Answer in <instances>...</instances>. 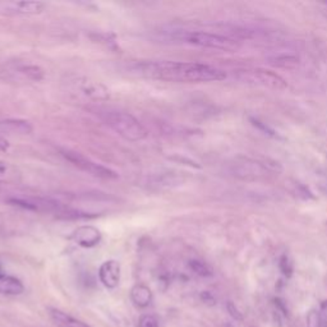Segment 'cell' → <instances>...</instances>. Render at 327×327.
<instances>
[{"instance_id":"30bf717a","label":"cell","mask_w":327,"mask_h":327,"mask_svg":"<svg viewBox=\"0 0 327 327\" xmlns=\"http://www.w3.org/2000/svg\"><path fill=\"white\" fill-rule=\"evenodd\" d=\"M131 299L138 308H146L152 302V292L149 286L143 284L134 285L131 290Z\"/></svg>"},{"instance_id":"cb8c5ba5","label":"cell","mask_w":327,"mask_h":327,"mask_svg":"<svg viewBox=\"0 0 327 327\" xmlns=\"http://www.w3.org/2000/svg\"><path fill=\"white\" fill-rule=\"evenodd\" d=\"M201 298H202V301L205 302L206 304H210V306L216 304V299H215V297L210 292H203L202 294H201Z\"/></svg>"},{"instance_id":"2e32d148","label":"cell","mask_w":327,"mask_h":327,"mask_svg":"<svg viewBox=\"0 0 327 327\" xmlns=\"http://www.w3.org/2000/svg\"><path fill=\"white\" fill-rule=\"evenodd\" d=\"M249 122H250V124L254 127V128H257L258 131H261L262 133L266 134V136H268V137L275 138V140H283V137H281V136H280V134L277 133V132L275 131L272 127H270V125L266 124L265 122L259 120L258 118H254V116H249Z\"/></svg>"},{"instance_id":"277c9868","label":"cell","mask_w":327,"mask_h":327,"mask_svg":"<svg viewBox=\"0 0 327 327\" xmlns=\"http://www.w3.org/2000/svg\"><path fill=\"white\" fill-rule=\"evenodd\" d=\"M235 77L243 83L267 87L271 89H285L288 82L275 72L262 68H245L235 71Z\"/></svg>"},{"instance_id":"9c48e42d","label":"cell","mask_w":327,"mask_h":327,"mask_svg":"<svg viewBox=\"0 0 327 327\" xmlns=\"http://www.w3.org/2000/svg\"><path fill=\"white\" fill-rule=\"evenodd\" d=\"M73 241L81 247L92 248L101 241V233L93 226H82L73 233Z\"/></svg>"},{"instance_id":"5b68a950","label":"cell","mask_w":327,"mask_h":327,"mask_svg":"<svg viewBox=\"0 0 327 327\" xmlns=\"http://www.w3.org/2000/svg\"><path fill=\"white\" fill-rule=\"evenodd\" d=\"M271 171L275 170L268 164L248 158L237 159L229 166L230 175L241 180H259L267 178Z\"/></svg>"},{"instance_id":"7c38bea8","label":"cell","mask_w":327,"mask_h":327,"mask_svg":"<svg viewBox=\"0 0 327 327\" xmlns=\"http://www.w3.org/2000/svg\"><path fill=\"white\" fill-rule=\"evenodd\" d=\"M50 317L58 327H92L59 310H50Z\"/></svg>"},{"instance_id":"8992f818","label":"cell","mask_w":327,"mask_h":327,"mask_svg":"<svg viewBox=\"0 0 327 327\" xmlns=\"http://www.w3.org/2000/svg\"><path fill=\"white\" fill-rule=\"evenodd\" d=\"M60 155L66 159L67 161H69L71 164H73L76 167L81 169L82 171L88 172L91 175L97 176V178L102 179H115L118 178V174H116L114 170L109 169V167L104 166V165H100V164L95 163V161L89 160L86 156L81 155L78 152L72 151V150L67 149H60L59 150Z\"/></svg>"},{"instance_id":"44dd1931","label":"cell","mask_w":327,"mask_h":327,"mask_svg":"<svg viewBox=\"0 0 327 327\" xmlns=\"http://www.w3.org/2000/svg\"><path fill=\"white\" fill-rule=\"evenodd\" d=\"M21 71L23 72L24 75L28 76V77H30L31 80L40 81L42 77H44V72H42L41 69L39 68V67L27 66V67H23V68H22Z\"/></svg>"},{"instance_id":"3957f363","label":"cell","mask_w":327,"mask_h":327,"mask_svg":"<svg viewBox=\"0 0 327 327\" xmlns=\"http://www.w3.org/2000/svg\"><path fill=\"white\" fill-rule=\"evenodd\" d=\"M171 39L184 44L215 49V50L234 51L239 48L238 41L235 39L217 33L205 32V31H175L171 33Z\"/></svg>"},{"instance_id":"484cf974","label":"cell","mask_w":327,"mask_h":327,"mask_svg":"<svg viewBox=\"0 0 327 327\" xmlns=\"http://www.w3.org/2000/svg\"><path fill=\"white\" fill-rule=\"evenodd\" d=\"M9 149V143L5 138L0 136V151H6Z\"/></svg>"},{"instance_id":"4fadbf2b","label":"cell","mask_w":327,"mask_h":327,"mask_svg":"<svg viewBox=\"0 0 327 327\" xmlns=\"http://www.w3.org/2000/svg\"><path fill=\"white\" fill-rule=\"evenodd\" d=\"M0 129L10 133L30 134L32 132V125L27 120L22 119H6L0 122Z\"/></svg>"},{"instance_id":"603a6c76","label":"cell","mask_w":327,"mask_h":327,"mask_svg":"<svg viewBox=\"0 0 327 327\" xmlns=\"http://www.w3.org/2000/svg\"><path fill=\"white\" fill-rule=\"evenodd\" d=\"M226 311L229 312V315L232 316L235 321H243V315H242V312H239V310L233 302L229 301L226 303Z\"/></svg>"},{"instance_id":"52a82bcc","label":"cell","mask_w":327,"mask_h":327,"mask_svg":"<svg viewBox=\"0 0 327 327\" xmlns=\"http://www.w3.org/2000/svg\"><path fill=\"white\" fill-rule=\"evenodd\" d=\"M8 202L17 207L26 208L30 211L36 212H50L57 216L64 205L55 199L48 197H17V198H9Z\"/></svg>"},{"instance_id":"6da1fadb","label":"cell","mask_w":327,"mask_h":327,"mask_svg":"<svg viewBox=\"0 0 327 327\" xmlns=\"http://www.w3.org/2000/svg\"><path fill=\"white\" fill-rule=\"evenodd\" d=\"M133 72L147 78L172 82H214L224 81L226 73L223 69L203 63L194 62H171V60H156L142 62L133 66Z\"/></svg>"},{"instance_id":"8fae6325","label":"cell","mask_w":327,"mask_h":327,"mask_svg":"<svg viewBox=\"0 0 327 327\" xmlns=\"http://www.w3.org/2000/svg\"><path fill=\"white\" fill-rule=\"evenodd\" d=\"M24 290L23 284L17 277L9 275H0V294L19 295Z\"/></svg>"},{"instance_id":"ba28073f","label":"cell","mask_w":327,"mask_h":327,"mask_svg":"<svg viewBox=\"0 0 327 327\" xmlns=\"http://www.w3.org/2000/svg\"><path fill=\"white\" fill-rule=\"evenodd\" d=\"M98 277L102 285L107 289H115L120 281V265L119 262L110 259L104 262L98 270Z\"/></svg>"},{"instance_id":"ffe728a7","label":"cell","mask_w":327,"mask_h":327,"mask_svg":"<svg viewBox=\"0 0 327 327\" xmlns=\"http://www.w3.org/2000/svg\"><path fill=\"white\" fill-rule=\"evenodd\" d=\"M279 266H280V271H281L285 276L288 277L292 276L294 267H293V261L290 259V257H289L288 254H283V256H281L279 262Z\"/></svg>"},{"instance_id":"4316f807","label":"cell","mask_w":327,"mask_h":327,"mask_svg":"<svg viewBox=\"0 0 327 327\" xmlns=\"http://www.w3.org/2000/svg\"><path fill=\"white\" fill-rule=\"evenodd\" d=\"M249 327H256V326H249Z\"/></svg>"},{"instance_id":"d6986e66","label":"cell","mask_w":327,"mask_h":327,"mask_svg":"<svg viewBox=\"0 0 327 327\" xmlns=\"http://www.w3.org/2000/svg\"><path fill=\"white\" fill-rule=\"evenodd\" d=\"M324 320H322L320 311L311 310L307 315V327H322Z\"/></svg>"},{"instance_id":"5bb4252c","label":"cell","mask_w":327,"mask_h":327,"mask_svg":"<svg viewBox=\"0 0 327 327\" xmlns=\"http://www.w3.org/2000/svg\"><path fill=\"white\" fill-rule=\"evenodd\" d=\"M15 12L23 13V14H37L41 13L45 8V4L41 1H15L12 4Z\"/></svg>"},{"instance_id":"7402d4cb","label":"cell","mask_w":327,"mask_h":327,"mask_svg":"<svg viewBox=\"0 0 327 327\" xmlns=\"http://www.w3.org/2000/svg\"><path fill=\"white\" fill-rule=\"evenodd\" d=\"M138 327H160L159 320L154 315H143L138 322Z\"/></svg>"},{"instance_id":"9a60e30c","label":"cell","mask_w":327,"mask_h":327,"mask_svg":"<svg viewBox=\"0 0 327 327\" xmlns=\"http://www.w3.org/2000/svg\"><path fill=\"white\" fill-rule=\"evenodd\" d=\"M188 267L190 268V271L196 274L199 277H211L214 275V270L208 263H206L205 261L198 258H192L188 262Z\"/></svg>"},{"instance_id":"ac0fdd59","label":"cell","mask_w":327,"mask_h":327,"mask_svg":"<svg viewBox=\"0 0 327 327\" xmlns=\"http://www.w3.org/2000/svg\"><path fill=\"white\" fill-rule=\"evenodd\" d=\"M292 193L294 194V196H297L298 198L304 199V201L315 198V196H313V193L310 190V188L306 187V185L302 184V183H299V181H295L294 184H293Z\"/></svg>"},{"instance_id":"e0dca14e","label":"cell","mask_w":327,"mask_h":327,"mask_svg":"<svg viewBox=\"0 0 327 327\" xmlns=\"http://www.w3.org/2000/svg\"><path fill=\"white\" fill-rule=\"evenodd\" d=\"M270 63L281 68H294L299 64V59L295 55H279V57L271 58Z\"/></svg>"},{"instance_id":"7a4b0ae2","label":"cell","mask_w":327,"mask_h":327,"mask_svg":"<svg viewBox=\"0 0 327 327\" xmlns=\"http://www.w3.org/2000/svg\"><path fill=\"white\" fill-rule=\"evenodd\" d=\"M98 115L107 127H110L124 140L137 142L149 136L147 129L132 114L118 110H105Z\"/></svg>"},{"instance_id":"d4e9b609","label":"cell","mask_w":327,"mask_h":327,"mask_svg":"<svg viewBox=\"0 0 327 327\" xmlns=\"http://www.w3.org/2000/svg\"><path fill=\"white\" fill-rule=\"evenodd\" d=\"M320 315H321L322 320L327 322V301H324L320 306Z\"/></svg>"}]
</instances>
